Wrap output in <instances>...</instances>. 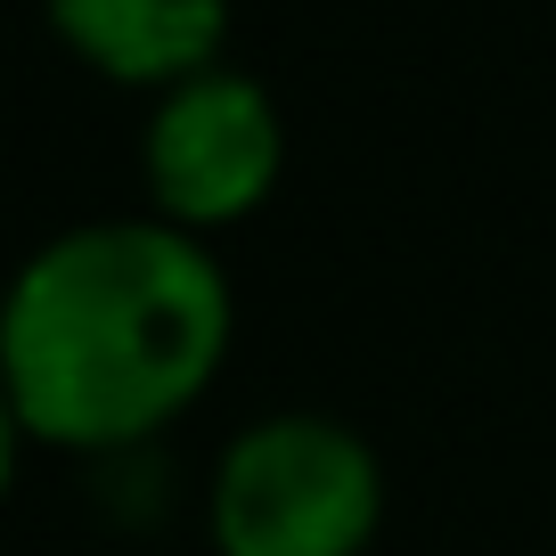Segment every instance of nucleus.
<instances>
[{
    "label": "nucleus",
    "instance_id": "f257e3e1",
    "mask_svg": "<svg viewBox=\"0 0 556 556\" xmlns=\"http://www.w3.org/2000/svg\"><path fill=\"white\" fill-rule=\"evenodd\" d=\"M229 344V278L180 222H83L9 287V409L58 451H123L197 401Z\"/></svg>",
    "mask_w": 556,
    "mask_h": 556
},
{
    "label": "nucleus",
    "instance_id": "f03ea898",
    "mask_svg": "<svg viewBox=\"0 0 556 556\" xmlns=\"http://www.w3.org/2000/svg\"><path fill=\"white\" fill-rule=\"evenodd\" d=\"M377 516V451L312 409L245 426L213 467V548L222 556H361Z\"/></svg>",
    "mask_w": 556,
    "mask_h": 556
},
{
    "label": "nucleus",
    "instance_id": "7ed1b4c3",
    "mask_svg": "<svg viewBox=\"0 0 556 556\" xmlns=\"http://www.w3.org/2000/svg\"><path fill=\"white\" fill-rule=\"evenodd\" d=\"M139 156H148V189H156L164 222H229V213L262 205V189L278 180V106L254 74L205 66L164 90Z\"/></svg>",
    "mask_w": 556,
    "mask_h": 556
},
{
    "label": "nucleus",
    "instance_id": "20e7f679",
    "mask_svg": "<svg viewBox=\"0 0 556 556\" xmlns=\"http://www.w3.org/2000/svg\"><path fill=\"white\" fill-rule=\"evenodd\" d=\"M41 9L115 83H189L229 34V0H41Z\"/></svg>",
    "mask_w": 556,
    "mask_h": 556
}]
</instances>
